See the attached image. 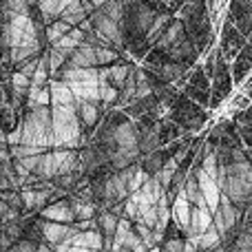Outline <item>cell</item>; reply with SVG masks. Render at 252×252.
Listing matches in <instances>:
<instances>
[{
	"label": "cell",
	"mask_w": 252,
	"mask_h": 252,
	"mask_svg": "<svg viewBox=\"0 0 252 252\" xmlns=\"http://www.w3.org/2000/svg\"><path fill=\"white\" fill-rule=\"evenodd\" d=\"M40 232H42V239L49 246H53L56 250L64 252L71 250L73 244V237L78 235V228L71 226V223H62V221H51V219H42L40 221Z\"/></svg>",
	"instance_id": "6da1fadb"
},
{
	"label": "cell",
	"mask_w": 252,
	"mask_h": 252,
	"mask_svg": "<svg viewBox=\"0 0 252 252\" xmlns=\"http://www.w3.org/2000/svg\"><path fill=\"white\" fill-rule=\"evenodd\" d=\"M237 221H239V213H237L235 204H232V199L226 195V192H221L219 206L215 208V213H213V223H215V228L221 232V239L230 230H235Z\"/></svg>",
	"instance_id": "7a4b0ae2"
},
{
	"label": "cell",
	"mask_w": 252,
	"mask_h": 252,
	"mask_svg": "<svg viewBox=\"0 0 252 252\" xmlns=\"http://www.w3.org/2000/svg\"><path fill=\"white\" fill-rule=\"evenodd\" d=\"M91 22H93L95 33L102 35V38H106V40H111L113 47H120V44H122V29H120L118 20H113V18L106 16L104 11H100V13H93Z\"/></svg>",
	"instance_id": "3957f363"
},
{
	"label": "cell",
	"mask_w": 252,
	"mask_h": 252,
	"mask_svg": "<svg viewBox=\"0 0 252 252\" xmlns=\"http://www.w3.org/2000/svg\"><path fill=\"white\" fill-rule=\"evenodd\" d=\"M130 195L128 190V184L124 182L122 175H111V177H106V182L102 184V197H104V201H109V204H115V201H124L126 197Z\"/></svg>",
	"instance_id": "277c9868"
},
{
	"label": "cell",
	"mask_w": 252,
	"mask_h": 252,
	"mask_svg": "<svg viewBox=\"0 0 252 252\" xmlns=\"http://www.w3.org/2000/svg\"><path fill=\"white\" fill-rule=\"evenodd\" d=\"M102 248H104V235H100V230H80L73 237V244H71V252H87Z\"/></svg>",
	"instance_id": "5b68a950"
},
{
	"label": "cell",
	"mask_w": 252,
	"mask_h": 252,
	"mask_svg": "<svg viewBox=\"0 0 252 252\" xmlns=\"http://www.w3.org/2000/svg\"><path fill=\"white\" fill-rule=\"evenodd\" d=\"M208 226H213V210L208 206H192L190 213V226H188V237H199Z\"/></svg>",
	"instance_id": "8992f818"
},
{
	"label": "cell",
	"mask_w": 252,
	"mask_h": 252,
	"mask_svg": "<svg viewBox=\"0 0 252 252\" xmlns=\"http://www.w3.org/2000/svg\"><path fill=\"white\" fill-rule=\"evenodd\" d=\"M173 221L177 223L179 230L186 232L188 226H190V213H192V204L188 201V197L184 195V192H179L177 197L173 199Z\"/></svg>",
	"instance_id": "52a82bcc"
},
{
	"label": "cell",
	"mask_w": 252,
	"mask_h": 252,
	"mask_svg": "<svg viewBox=\"0 0 252 252\" xmlns=\"http://www.w3.org/2000/svg\"><path fill=\"white\" fill-rule=\"evenodd\" d=\"M42 217L51 219V221H62V223H73L75 219V210L71 204H64V201H58V204L44 206L42 208Z\"/></svg>",
	"instance_id": "ba28073f"
},
{
	"label": "cell",
	"mask_w": 252,
	"mask_h": 252,
	"mask_svg": "<svg viewBox=\"0 0 252 252\" xmlns=\"http://www.w3.org/2000/svg\"><path fill=\"white\" fill-rule=\"evenodd\" d=\"M53 157H56V164H58V177L78 170L80 155L73 148H58V151H53Z\"/></svg>",
	"instance_id": "9c48e42d"
},
{
	"label": "cell",
	"mask_w": 252,
	"mask_h": 252,
	"mask_svg": "<svg viewBox=\"0 0 252 252\" xmlns=\"http://www.w3.org/2000/svg\"><path fill=\"white\" fill-rule=\"evenodd\" d=\"M69 66H97L95 47L89 44V42L78 44L69 56Z\"/></svg>",
	"instance_id": "30bf717a"
},
{
	"label": "cell",
	"mask_w": 252,
	"mask_h": 252,
	"mask_svg": "<svg viewBox=\"0 0 252 252\" xmlns=\"http://www.w3.org/2000/svg\"><path fill=\"white\" fill-rule=\"evenodd\" d=\"M51 87V102L53 104H64V106H78V97L71 91V87L64 80H56L49 84Z\"/></svg>",
	"instance_id": "8fae6325"
},
{
	"label": "cell",
	"mask_w": 252,
	"mask_h": 252,
	"mask_svg": "<svg viewBox=\"0 0 252 252\" xmlns=\"http://www.w3.org/2000/svg\"><path fill=\"white\" fill-rule=\"evenodd\" d=\"M139 126H133L130 122L120 124L118 128L113 130V139L118 146H137L139 144Z\"/></svg>",
	"instance_id": "7c38bea8"
},
{
	"label": "cell",
	"mask_w": 252,
	"mask_h": 252,
	"mask_svg": "<svg viewBox=\"0 0 252 252\" xmlns=\"http://www.w3.org/2000/svg\"><path fill=\"white\" fill-rule=\"evenodd\" d=\"M182 40H184V22L182 20H175L173 25L166 27V31L159 35V40H157V47L170 51V49H173L177 42H182Z\"/></svg>",
	"instance_id": "4fadbf2b"
},
{
	"label": "cell",
	"mask_w": 252,
	"mask_h": 252,
	"mask_svg": "<svg viewBox=\"0 0 252 252\" xmlns=\"http://www.w3.org/2000/svg\"><path fill=\"white\" fill-rule=\"evenodd\" d=\"M22 195V204H25V210H40L44 208L47 199L51 197V192L47 190H35V188H22L20 190Z\"/></svg>",
	"instance_id": "5bb4252c"
},
{
	"label": "cell",
	"mask_w": 252,
	"mask_h": 252,
	"mask_svg": "<svg viewBox=\"0 0 252 252\" xmlns=\"http://www.w3.org/2000/svg\"><path fill=\"white\" fill-rule=\"evenodd\" d=\"M35 175L40 179H53L58 177V164H56V157L53 153H40L38 155V166H35Z\"/></svg>",
	"instance_id": "9a60e30c"
},
{
	"label": "cell",
	"mask_w": 252,
	"mask_h": 252,
	"mask_svg": "<svg viewBox=\"0 0 252 252\" xmlns=\"http://www.w3.org/2000/svg\"><path fill=\"white\" fill-rule=\"evenodd\" d=\"M87 13L89 11H87V7H84V0H73V2H69L64 9H62L60 18L73 27V25H78V22L87 20Z\"/></svg>",
	"instance_id": "2e32d148"
},
{
	"label": "cell",
	"mask_w": 252,
	"mask_h": 252,
	"mask_svg": "<svg viewBox=\"0 0 252 252\" xmlns=\"http://www.w3.org/2000/svg\"><path fill=\"white\" fill-rule=\"evenodd\" d=\"M78 113H80V120H82L87 126H95V122L100 120V109H97L95 102L80 100L78 102Z\"/></svg>",
	"instance_id": "e0dca14e"
},
{
	"label": "cell",
	"mask_w": 252,
	"mask_h": 252,
	"mask_svg": "<svg viewBox=\"0 0 252 252\" xmlns=\"http://www.w3.org/2000/svg\"><path fill=\"white\" fill-rule=\"evenodd\" d=\"M219 246H221V232L213 223L199 235V250H217Z\"/></svg>",
	"instance_id": "ac0fdd59"
},
{
	"label": "cell",
	"mask_w": 252,
	"mask_h": 252,
	"mask_svg": "<svg viewBox=\"0 0 252 252\" xmlns=\"http://www.w3.org/2000/svg\"><path fill=\"white\" fill-rule=\"evenodd\" d=\"M71 206H73L75 217H78L80 221H87V219H95V204L89 199V195H87V197H80V199H75Z\"/></svg>",
	"instance_id": "d6986e66"
},
{
	"label": "cell",
	"mask_w": 252,
	"mask_h": 252,
	"mask_svg": "<svg viewBox=\"0 0 252 252\" xmlns=\"http://www.w3.org/2000/svg\"><path fill=\"white\" fill-rule=\"evenodd\" d=\"M11 93H16V95L20 97H27L29 95V89H31V78L27 73H22V71H16V73H11Z\"/></svg>",
	"instance_id": "ffe728a7"
},
{
	"label": "cell",
	"mask_w": 252,
	"mask_h": 252,
	"mask_svg": "<svg viewBox=\"0 0 252 252\" xmlns=\"http://www.w3.org/2000/svg\"><path fill=\"white\" fill-rule=\"evenodd\" d=\"M139 153H153V151H157L159 148V128H153V130H148V133H144V137L139 139Z\"/></svg>",
	"instance_id": "44dd1931"
},
{
	"label": "cell",
	"mask_w": 252,
	"mask_h": 252,
	"mask_svg": "<svg viewBox=\"0 0 252 252\" xmlns=\"http://www.w3.org/2000/svg\"><path fill=\"white\" fill-rule=\"evenodd\" d=\"M69 31H71V25H69L66 20H62V18H60L58 22H51V25L47 27V40H49L51 44H56L58 40H60L64 33H69Z\"/></svg>",
	"instance_id": "7402d4cb"
},
{
	"label": "cell",
	"mask_w": 252,
	"mask_h": 252,
	"mask_svg": "<svg viewBox=\"0 0 252 252\" xmlns=\"http://www.w3.org/2000/svg\"><path fill=\"white\" fill-rule=\"evenodd\" d=\"M128 75H130V66H126V64H115V66H111V69H109V80H111V84H115L120 91H122V87L126 84Z\"/></svg>",
	"instance_id": "603a6c76"
},
{
	"label": "cell",
	"mask_w": 252,
	"mask_h": 252,
	"mask_svg": "<svg viewBox=\"0 0 252 252\" xmlns=\"http://www.w3.org/2000/svg\"><path fill=\"white\" fill-rule=\"evenodd\" d=\"M118 250H133V252H144V250H148L146 248V244L142 241V237L137 235V230H130L128 235L122 239V244H120V248Z\"/></svg>",
	"instance_id": "cb8c5ba5"
},
{
	"label": "cell",
	"mask_w": 252,
	"mask_h": 252,
	"mask_svg": "<svg viewBox=\"0 0 252 252\" xmlns=\"http://www.w3.org/2000/svg\"><path fill=\"white\" fill-rule=\"evenodd\" d=\"M252 71V62L246 60L244 56H239L235 60V64H232V82L235 84H241L246 80V73Z\"/></svg>",
	"instance_id": "d4e9b609"
},
{
	"label": "cell",
	"mask_w": 252,
	"mask_h": 252,
	"mask_svg": "<svg viewBox=\"0 0 252 252\" xmlns=\"http://www.w3.org/2000/svg\"><path fill=\"white\" fill-rule=\"evenodd\" d=\"M69 56H71L69 51H64V49H60V47H56V44H53L51 53H49V64H51V73H58V71L62 69V64H64V62H69Z\"/></svg>",
	"instance_id": "484cf974"
},
{
	"label": "cell",
	"mask_w": 252,
	"mask_h": 252,
	"mask_svg": "<svg viewBox=\"0 0 252 252\" xmlns=\"http://www.w3.org/2000/svg\"><path fill=\"white\" fill-rule=\"evenodd\" d=\"M170 56L179 58V60H192V58H195V47H192L190 40L184 38L182 42H177L173 49H170Z\"/></svg>",
	"instance_id": "4316f807"
},
{
	"label": "cell",
	"mask_w": 252,
	"mask_h": 252,
	"mask_svg": "<svg viewBox=\"0 0 252 252\" xmlns=\"http://www.w3.org/2000/svg\"><path fill=\"white\" fill-rule=\"evenodd\" d=\"M161 78L166 80V82H182V75H184V66L182 64H175V62H170V64H164L159 69Z\"/></svg>",
	"instance_id": "83f0119b"
},
{
	"label": "cell",
	"mask_w": 252,
	"mask_h": 252,
	"mask_svg": "<svg viewBox=\"0 0 252 252\" xmlns=\"http://www.w3.org/2000/svg\"><path fill=\"white\" fill-rule=\"evenodd\" d=\"M166 25H168V18L166 16H155L153 18L151 29H148V33H146V38L151 40V42H157V38L166 31Z\"/></svg>",
	"instance_id": "f1b7e54d"
},
{
	"label": "cell",
	"mask_w": 252,
	"mask_h": 252,
	"mask_svg": "<svg viewBox=\"0 0 252 252\" xmlns=\"http://www.w3.org/2000/svg\"><path fill=\"white\" fill-rule=\"evenodd\" d=\"M153 11L148 7H139L137 9V16H135V22H137V29L142 31V33H148V29H151L153 25Z\"/></svg>",
	"instance_id": "f546056e"
},
{
	"label": "cell",
	"mask_w": 252,
	"mask_h": 252,
	"mask_svg": "<svg viewBox=\"0 0 252 252\" xmlns=\"http://www.w3.org/2000/svg\"><path fill=\"white\" fill-rule=\"evenodd\" d=\"M102 11H104L106 16H111L113 20L122 22V18H124V2H122V0H109V2L102 4Z\"/></svg>",
	"instance_id": "4dcf8cb0"
},
{
	"label": "cell",
	"mask_w": 252,
	"mask_h": 252,
	"mask_svg": "<svg viewBox=\"0 0 252 252\" xmlns=\"http://www.w3.org/2000/svg\"><path fill=\"white\" fill-rule=\"evenodd\" d=\"M95 58H97V64H100V66H106V64H111V62H115L118 53H115L113 47H104V44H97V47H95Z\"/></svg>",
	"instance_id": "1f68e13d"
},
{
	"label": "cell",
	"mask_w": 252,
	"mask_h": 252,
	"mask_svg": "<svg viewBox=\"0 0 252 252\" xmlns=\"http://www.w3.org/2000/svg\"><path fill=\"white\" fill-rule=\"evenodd\" d=\"M135 230H137V235L142 237V241H144V244H146V248H155V246H157L155 230H153L151 226H146V223L137 221V226H135Z\"/></svg>",
	"instance_id": "d6a6232c"
},
{
	"label": "cell",
	"mask_w": 252,
	"mask_h": 252,
	"mask_svg": "<svg viewBox=\"0 0 252 252\" xmlns=\"http://www.w3.org/2000/svg\"><path fill=\"white\" fill-rule=\"evenodd\" d=\"M40 11L47 18H58L62 13V2L60 0H40Z\"/></svg>",
	"instance_id": "836d02e7"
},
{
	"label": "cell",
	"mask_w": 252,
	"mask_h": 252,
	"mask_svg": "<svg viewBox=\"0 0 252 252\" xmlns=\"http://www.w3.org/2000/svg\"><path fill=\"white\" fill-rule=\"evenodd\" d=\"M164 166V159H161V153H157V151H153V153H148V157H146V161H144V168L148 170V173H153L155 175L157 170Z\"/></svg>",
	"instance_id": "e575fe53"
},
{
	"label": "cell",
	"mask_w": 252,
	"mask_h": 252,
	"mask_svg": "<svg viewBox=\"0 0 252 252\" xmlns=\"http://www.w3.org/2000/svg\"><path fill=\"white\" fill-rule=\"evenodd\" d=\"M186 93H188V97L197 100L199 104H208V102H210L208 89H199V87H195V84H190V87H186Z\"/></svg>",
	"instance_id": "d590c367"
},
{
	"label": "cell",
	"mask_w": 252,
	"mask_h": 252,
	"mask_svg": "<svg viewBox=\"0 0 252 252\" xmlns=\"http://www.w3.org/2000/svg\"><path fill=\"white\" fill-rule=\"evenodd\" d=\"M235 248H237V250H241V252H252V230H250V228L237 235V244H235Z\"/></svg>",
	"instance_id": "8d00e7d4"
},
{
	"label": "cell",
	"mask_w": 252,
	"mask_h": 252,
	"mask_svg": "<svg viewBox=\"0 0 252 252\" xmlns=\"http://www.w3.org/2000/svg\"><path fill=\"white\" fill-rule=\"evenodd\" d=\"M2 4L13 13H29V0H2Z\"/></svg>",
	"instance_id": "74e56055"
},
{
	"label": "cell",
	"mask_w": 252,
	"mask_h": 252,
	"mask_svg": "<svg viewBox=\"0 0 252 252\" xmlns=\"http://www.w3.org/2000/svg\"><path fill=\"white\" fill-rule=\"evenodd\" d=\"M250 104H252V100H250L248 95H246V93H237V95L232 97V102H230V106H232L235 111H246Z\"/></svg>",
	"instance_id": "f35d334b"
},
{
	"label": "cell",
	"mask_w": 252,
	"mask_h": 252,
	"mask_svg": "<svg viewBox=\"0 0 252 252\" xmlns=\"http://www.w3.org/2000/svg\"><path fill=\"white\" fill-rule=\"evenodd\" d=\"M11 250H13V252H35V250H40V244L25 239V241H18V244H13Z\"/></svg>",
	"instance_id": "ab89813d"
},
{
	"label": "cell",
	"mask_w": 252,
	"mask_h": 252,
	"mask_svg": "<svg viewBox=\"0 0 252 252\" xmlns=\"http://www.w3.org/2000/svg\"><path fill=\"white\" fill-rule=\"evenodd\" d=\"M190 84H195V87H199V89H208L210 84H208V78L204 75V69H195V73H192V78H190Z\"/></svg>",
	"instance_id": "60d3db41"
},
{
	"label": "cell",
	"mask_w": 252,
	"mask_h": 252,
	"mask_svg": "<svg viewBox=\"0 0 252 252\" xmlns=\"http://www.w3.org/2000/svg\"><path fill=\"white\" fill-rule=\"evenodd\" d=\"M164 250L166 252H182L184 250V241L182 239H170L164 244Z\"/></svg>",
	"instance_id": "b9f144b4"
},
{
	"label": "cell",
	"mask_w": 252,
	"mask_h": 252,
	"mask_svg": "<svg viewBox=\"0 0 252 252\" xmlns=\"http://www.w3.org/2000/svg\"><path fill=\"white\" fill-rule=\"evenodd\" d=\"M91 2L95 4V7H102V4H104V2H109V0H91Z\"/></svg>",
	"instance_id": "7bdbcfd3"
},
{
	"label": "cell",
	"mask_w": 252,
	"mask_h": 252,
	"mask_svg": "<svg viewBox=\"0 0 252 252\" xmlns=\"http://www.w3.org/2000/svg\"><path fill=\"white\" fill-rule=\"evenodd\" d=\"M60 2H62V9H64L66 4H69V2H73V0H60Z\"/></svg>",
	"instance_id": "ee69618b"
},
{
	"label": "cell",
	"mask_w": 252,
	"mask_h": 252,
	"mask_svg": "<svg viewBox=\"0 0 252 252\" xmlns=\"http://www.w3.org/2000/svg\"><path fill=\"white\" fill-rule=\"evenodd\" d=\"M246 87H252V71H250V80L246 82Z\"/></svg>",
	"instance_id": "f6af8a7d"
},
{
	"label": "cell",
	"mask_w": 252,
	"mask_h": 252,
	"mask_svg": "<svg viewBox=\"0 0 252 252\" xmlns=\"http://www.w3.org/2000/svg\"><path fill=\"white\" fill-rule=\"evenodd\" d=\"M0 223H2V221H0Z\"/></svg>",
	"instance_id": "bcb514c9"
},
{
	"label": "cell",
	"mask_w": 252,
	"mask_h": 252,
	"mask_svg": "<svg viewBox=\"0 0 252 252\" xmlns=\"http://www.w3.org/2000/svg\"><path fill=\"white\" fill-rule=\"evenodd\" d=\"M38 2H40V0H38Z\"/></svg>",
	"instance_id": "7dc6e473"
}]
</instances>
